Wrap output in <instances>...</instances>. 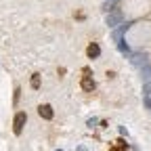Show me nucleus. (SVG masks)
<instances>
[{
    "mask_svg": "<svg viewBox=\"0 0 151 151\" xmlns=\"http://www.w3.org/2000/svg\"><path fill=\"white\" fill-rule=\"evenodd\" d=\"M25 122H27V113H25V111H19L17 116H15V120H13V130H15V134H21V132H23Z\"/></svg>",
    "mask_w": 151,
    "mask_h": 151,
    "instance_id": "1",
    "label": "nucleus"
},
{
    "mask_svg": "<svg viewBox=\"0 0 151 151\" xmlns=\"http://www.w3.org/2000/svg\"><path fill=\"white\" fill-rule=\"evenodd\" d=\"M38 116H40V118H44V120H52V107L50 105H40V107H38Z\"/></svg>",
    "mask_w": 151,
    "mask_h": 151,
    "instance_id": "2",
    "label": "nucleus"
},
{
    "mask_svg": "<svg viewBox=\"0 0 151 151\" xmlns=\"http://www.w3.org/2000/svg\"><path fill=\"white\" fill-rule=\"evenodd\" d=\"M86 55H88V59H97V57L101 55V46L97 42H92L88 48H86Z\"/></svg>",
    "mask_w": 151,
    "mask_h": 151,
    "instance_id": "3",
    "label": "nucleus"
},
{
    "mask_svg": "<svg viewBox=\"0 0 151 151\" xmlns=\"http://www.w3.org/2000/svg\"><path fill=\"white\" fill-rule=\"evenodd\" d=\"M80 86H82V90L92 92V90H94V80L90 78V76H84V78H82V82H80Z\"/></svg>",
    "mask_w": 151,
    "mask_h": 151,
    "instance_id": "4",
    "label": "nucleus"
},
{
    "mask_svg": "<svg viewBox=\"0 0 151 151\" xmlns=\"http://www.w3.org/2000/svg\"><path fill=\"white\" fill-rule=\"evenodd\" d=\"M32 88H34V90L40 88V76H38V73H34V76H32Z\"/></svg>",
    "mask_w": 151,
    "mask_h": 151,
    "instance_id": "5",
    "label": "nucleus"
}]
</instances>
